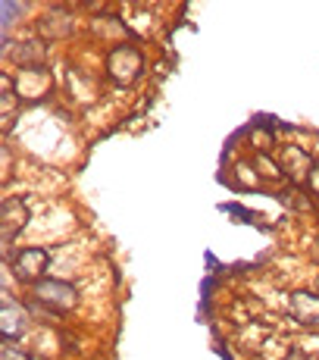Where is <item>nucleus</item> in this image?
Instances as JSON below:
<instances>
[{
	"mask_svg": "<svg viewBox=\"0 0 319 360\" xmlns=\"http://www.w3.org/2000/svg\"><path fill=\"white\" fill-rule=\"evenodd\" d=\"M107 79H103L100 69H88V66H79V63H69L66 72L60 75V91L69 103L75 107H97L107 98Z\"/></svg>",
	"mask_w": 319,
	"mask_h": 360,
	"instance_id": "f03ea898",
	"label": "nucleus"
},
{
	"mask_svg": "<svg viewBox=\"0 0 319 360\" xmlns=\"http://www.w3.org/2000/svg\"><path fill=\"white\" fill-rule=\"evenodd\" d=\"M25 297H32L34 304H41V307H47L51 314L57 316H72L75 310L82 307V288L75 285V282L63 279V276H44L41 282H34L32 288H25L22 292Z\"/></svg>",
	"mask_w": 319,
	"mask_h": 360,
	"instance_id": "20e7f679",
	"label": "nucleus"
},
{
	"mask_svg": "<svg viewBox=\"0 0 319 360\" xmlns=\"http://www.w3.org/2000/svg\"><path fill=\"white\" fill-rule=\"evenodd\" d=\"M275 157H279L288 185H294V188H310V182H313V176L319 169L313 148H304L301 141H282Z\"/></svg>",
	"mask_w": 319,
	"mask_h": 360,
	"instance_id": "0eeeda50",
	"label": "nucleus"
},
{
	"mask_svg": "<svg viewBox=\"0 0 319 360\" xmlns=\"http://www.w3.org/2000/svg\"><path fill=\"white\" fill-rule=\"evenodd\" d=\"M241 138H245V150L247 154H275L279 150V129L273 126V122H260L254 120L251 126L241 131Z\"/></svg>",
	"mask_w": 319,
	"mask_h": 360,
	"instance_id": "ddd939ff",
	"label": "nucleus"
},
{
	"mask_svg": "<svg viewBox=\"0 0 319 360\" xmlns=\"http://www.w3.org/2000/svg\"><path fill=\"white\" fill-rule=\"evenodd\" d=\"M34 223V204L29 195H6L0 204V245L10 254V248H16V241L22 238L25 229H32ZM4 254V257H6Z\"/></svg>",
	"mask_w": 319,
	"mask_h": 360,
	"instance_id": "423d86ee",
	"label": "nucleus"
},
{
	"mask_svg": "<svg viewBox=\"0 0 319 360\" xmlns=\"http://www.w3.org/2000/svg\"><path fill=\"white\" fill-rule=\"evenodd\" d=\"M251 157H254V166H256V172H260L266 188H275V191L288 188V179H285V172H282L279 157L275 154H251Z\"/></svg>",
	"mask_w": 319,
	"mask_h": 360,
	"instance_id": "2eb2a0df",
	"label": "nucleus"
},
{
	"mask_svg": "<svg viewBox=\"0 0 319 360\" xmlns=\"http://www.w3.org/2000/svg\"><path fill=\"white\" fill-rule=\"evenodd\" d=\"M100 72L110 88H116V91H131V88L141 85L144 75H148V53H144V47L138 44V41L116 44L100 53Z\"/></svg>",
	"mask_w": 319,
	"mask_h": 360,
	"instance_id": "f257e3e1",
	"label": "nucleus"
},
{
	"mask_svg": "<svg viewBox=\"0 0 319 360\" xmlns=\"http://www.w3.org/2000/svg\"><path fill=\"white\" fill-rule=\"evenodd\" d=\"M228 172H232L228 185H232L235 191H241V195H251V191H263V188H266V185H263V179H260V172H256L251 154L235 157V163H232V169H228Z\"/></svg>",
	"mask_w": 319,
	"mask_h": 360,
	"instance_id": "4468645a",
	"label": "nucleus"
},
{
	"mask_svg": "<svg viewBox=\"0 0 319 360\" xmlns=\"http://www.w3.org/2000/svg\"><path fill=\"white\" fill-rule=\"evenodd\" d=\"M32 29L41 41L57 44V41H66L69 34L75 32V16L69 13V6H47V10L32 22Z\"/></svg>",
	"mask_w": 319,
	"mask_h": 360,
	"instance_id": "9b49d317",
	"label": "nucleus"
},
{
	"mask_svg": "<svg viewBox=\"0 0 319 360\" xmlns=\"http://www.w3.org/2000/svg\"><path fill=\"white\" fill-rule=\"evenodd\" d=\"M285 316L304 332H319V288L301 285L285 295Z\"/></svg>",
	"mask_w": 319,
	"mask_h": 360,
	"instance_id": "1a4fd4ad",
	"label": "nucleus"
},
{
	"mask_svg": "<svg viewBox=\"0 0 319 360\" xmlns=\"http://www.w3.org/2000/svg\"><path fill=\"white\" fill-rule=\"evenodd\" d=\"M38 354L22 342H0V360H34Z\"/></svg>",
	"mask_w": 319,
	"mask_h": 360,
	"instance_id": "f3484780",
	"label": "nucleus"
},
{
	"mask_svg": "<svg viewBox=\"0 0 319 360\" xmlns=\"http://www.w3.org/2000/svg\"><path fill=\"white\" fill-rule=\"evenodd\" d=\"M4 60H10L13 72L16 69H34V66H47L51 60V44L41 41L38 34H29V38H13V34H4Z\"/></svg>",
	"mask_w": 319,
	"mask_h": 360,
	"instance_id": "6e6552de",
	"label": "nucleus"
},
{
	"mask_svg": "<svg viewBox=\"0 0 319 360\" xmlns=\"http://www.w3.org/2000/svg\"><path fill=\"white\" fill-rule=\"evenodd\" d=\"M0 332H4V342H22L32 332V316L22 307V301H16V295H10L4 288V301H0Z\"/></svg>",
	"mask_w": 319,
	"mask_h": 360,
	"instance_id": "f8f14e48",
	"label": "nucleus"
},
{
	"mask_svg": "<svg viewBox=\"0 0 319 360\" xmlns=\"http://www.w3.org/2000/svg\"><path fill=\"white\" fill-rule=\"evenodd\" d=\"M53 266V251L47 245H19L10 257H4V273L13 276L19 288H32L44 276H51Z\"/></svg>",
	"mask_w": 319,
	"mask_h": 360,
	"instance_id": "7ed1b4c3",
	"label": "nucleus"
},
{
	"mask_svg": "<svg viewBox=\"0 0 319 360\" xmlns=\"http://www.w3.org/2000/svg\"><path fill=\"white\" fill-rule=\"evenodd\" d=\"M13 91L22 107H44L60 94V75L51 72V66L16 69L13 72Z\"/></svg>",
	"mask_w": 319,
	"mask_h": 360,
	"instance_id": "39448f33",
	"label": "nucleus"
},
{
	"mask_svg": "<svg viewBox=\"0 0 319 360\" xmlns=\"http://www.w3.org/2000/svg\"><path fill=\"white\" fill-rule=\"evenodd\" d=\"M85 29H88V38H91L100 51H110V47H116V44L135 41L129 22L122 16H113V13H110V6L103 10V16H91V19H88Z\"/></svg>",
	"mask_w": 319,
	"mask_h": 360,
	"instance_id": "9d476101",
	"label": "nucleus"
},
{
	"mask_svg": "<svg viewBox=\"0 0 319 360\" xmlns=\"http://www.w3.org/2000/svg\"><path fill=\"white\" fill-rule=\"evenodd\" d=\"M29 10H32L29 4H19V0H4V4H0V29H4V34H10V29H16L19 19H22Z\"/></svg>",
	"mask_w": 319,
	"mask_h": 360,
	"instance_id": "dca6fc26",
	"label": "nucleus"
},
{
	"mask_svg": "<svg viewBox=\"0 0 319 360\" xmlns=\"http://www.w3.org/2000/svg\"><path fill=\"white\" fill-rule=\"evenodd\" d=\"M316 288H319V276H316Z\"/></svg>",
	"mask_w": 319,
	"mask_h": 360,
	"instance_id": "a211bd4d",
	"label": "nucleus"
}]
</instances>
